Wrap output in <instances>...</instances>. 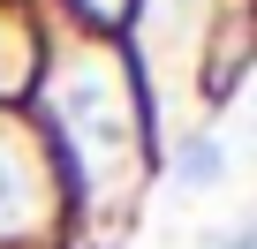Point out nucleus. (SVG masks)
Here are the masks:
<instances>
[{
    "instance_id": "nucleus-1",
    "label": "nucleus",
    "mask_w": 257,
    "mask_h": 249,
    "mask_svg": "<svg viewBox=\"0 0 257 249\" xmlns=\"http://www.w3.org/2000/svg\"><path fill=\"white\" fill-rule=\"evenodd\" d=\"M219 166H227V159H219V144H212V136H197V144H182L174 181H182V189H197V181H219Z\"/></svg>"
}]
</instances>
